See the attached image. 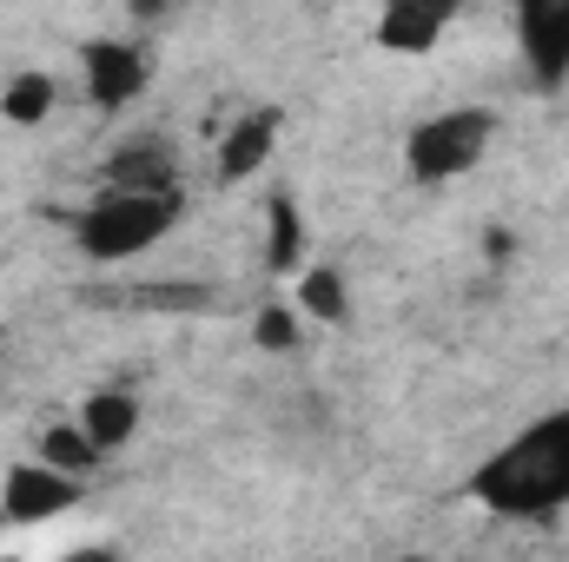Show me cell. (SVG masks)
<instances>
[{
	"label": "cell",
	"mask_w": 569,
	"mask_h": 562,
	"mask_svg": "<svg viewBox=\"0 0 569 562\" xmlns=\"http://www.w3.org/2000/svg\"><path fill=\"white\" fill-rule=\"evenodd\" d=\"M470 496L497 516H557L569 503V411L537 418L470 476Z\"/></svg>",
	"instance_id": "cell-1"
},
{
	"label": "cell",
	"mask_w": 569,
	"mask_h": 562,
	"mask_svg": "<svg viewBox=\"0 0 569 562\" xmlns=\"http://www.w3.org/2000/svg\"><path fill=\"white\" fill-rule=\"evenodd\" d=\"M179 212H186V199H179V192H166V199H140V192H100V199L80 212L73 239H80V252H87V259L120 265V259H140V252H152V245L179 225Z\"/></svg>",
	"instance_id": "cell-2"
},
{
	"label": "cell",
	"mask_w": 569,
	"mask_h": 562,
	"mask_svg": "<svg viewBox=\"0 0 569 562\" xmlns=\"http://www.w3.org/2000/svg\"><path fill=\"white\" fill-rule=\"evenodd\" d=\"M490 133H497V113H483V107H450V113L425 120V127L411 133V145H405V159H411V179H425V185L463 179V172L483 159Z\"/></svg>",
	"instance_id": "cell-3"
},
{
	"label": "cell",
	"mask_w": 569,
	"mask_h": 562,
	"mask_svg": "<svg viewBox=\"0 0 569 562\" xmlns=\"http://www.w3.org/2000/svg\"><path fill=\"white\" fill-rule=\"evenodd\" d=\"M517 40H523V67L530 80L550 93L569 80V0H530L517 7Z\"/></svg>",
	"instance_id": "cell-4"
},
{
	"label": "cell",
	"mask_w": 569,
	"mask_h": 562,
	"mask_svg": "<svg viewBox=\"0 0 569 562\" xmlns=\"http://www.w3.org/2000/svg\"><path fill=\"white\" fill-rule=\"evenodd\" d=\"M73 503H80V483L47 470V463H13L7 483H0V516L7 523H47V516H60Z\"/></svg>",
	"instance_id": "cell-5"
},
{
	"label": "cell",
	"mask_w": 569,
	"mask_h": 562,
	"mask_svg": "<svg viewBox=\"0 0 569 562\" xmlns=\"http://www.w3.org/2000/svg\"><path fill=\"white\" fill-rule=\"evenodd\" d=\"M107 192H140V199H166L179 192V165L159 140H127L107 152Z\"/></svg>",
	"instance_id": "cell-6"
},
{
	"label": "cell",
	"mask_w": 569,
	"mask_h": 562,
	"mask_svg": "<svg viewBox=\"0 0 569 562\" xmlns=\"http://www.w3.org/2000/svg\"><path fill=\"white\" fill-rule=\"evenodd\" d=\"M80 60H87V93H93V107H107V113L127 107L146 87V53L127 47V40H93Z\"/></svg>",
	"instance_id": "cell-7"
},
{
	"label": "cell",
	"mask_w": 569,
	"mask_h": 562,
	"mask_svg": "<svg viewBox=\"0 0 569 562\" xmlns=\"http://www.w3.org/2000/svg\"><path fill=\"white\" fill-rule=\"evenodd\" d=\"M443 27H450V7H437V0H398V7H385L378 40H385L391 53H425Z\"/></svg>",
	"instance_id": "cell-8"
},
{
	"label": "cell",
	"mask_w": 569,
	"mask_h": 562,
	"mask_svg": "<svg viewBox=\"0 0 569 562\" xmlns=\"http://www.w3.org/2000/svg\"><path fill=\"white\" fill-rule=\"evenodd\" d=\"M272 140H279V113H246L226 145H219V179L232 185V179H252L266 159H272Z\"/></svg>",
	"instance_id": "cell-9"
},
{
	"label": "cell",
	"mask_w": 569,
	"mask_h": 562,
	"mask_svg": "<svg viewBox=\"0 0 569 562\" xmlns=\"http://www.w3.org/2000/svg\"><path fill=\"white\" fill-rule=\"evenodd\" d=\"M140 430V404L127 398V391H93L87 404H80V436L107 456V450H120L127 436Z\"/></svg>",
	"instance_id": "cell-10"
},
{
	"label": "cell",
	"mask_w": 569,
	"mask_h": 562,
	"mask_svg": "<svg viewBox=\"0 0 569 562\" xmlns=\"http://www.w3.org/2000/svg\"><path fill=\"white\" fill-rule=\"evenodd\" d=\"M40 450H47V470H60V476H73V483L100 463V450L80 436V423H53V430L40 436Z\"/></svg>",
	"instance_id": "cell-11"
},
{
	"label": "cell",
	"mask_w": 569,
	"mask_h": 562,
	"mask_svg": "<svg viewBox=\"0 0 569 562\" xmlns=\"http://www.w3.org/2000/svg\"><path fill=\"white\" fill-rule=\"evenodd\" d=\"M47 107H53V80H47V73H20V80L0 93V113H7V120H20V127L47 120Z\"/></svg>",
	"instance_id": "cell-12"
},
{
	"label": "cell",
	"mask_w": 569,
	"mask_h": 562,
	"mask_svg": "<svg viewBox=\"0 0 569 562\" xmlns=\"http://www.w3.org/2000/svg\"><path fill=\"white\" fill-rule=\"evenodd\" d=\"M298 304L311 311V318H325V324H345V311H351V298H345V279L325 265V272H305L298 284Z\"/></svg>",
	"instance_id": "cell-13"
},
{
	"label": "cell",
	"mask_w": 569,
	"mask_h": 562,
	"mask_svg": "<svg viewBox=\"0 0 569 562\" xmlns=\"http://www.w3.org/2000/svg\"><path fill=\"white\" fill-rule=\"evenodd\" d=\"M266 212H272V239H266V265H272V272H291V265H298V245H305V232H298V205H291V199H272V205H266Z\"/></svg>",
	"instance_id": "cell-14"
},
{
	"label": "cell",
	"mask_w": 569,
	"mask_h": 562,
	"mask_svg": "<svg viewBox=\"0 0 569 562\" xmlns=\"http://www.w3.org/2000/svg\"><path fill=\"white\" fill-rule=\"evenodd\" d=\"M291 338H298V324L284 318V304H266V311H259V344H266V351H291Z\"/></svg>",
	"instance_id": "cell-15"
},
{
	"label": "cell",
	"mask_w": 569,
	"mask_h": 562,
	"mask_svg": "<svg viewBox=\"0 0 569 562\" xmlns=\"http://www.w3.org/2000/svg\"><path fill=\"white\" fill-rule=\"evenodd\" d=\"M60 562H120L113 550H73V556H60Z\"/></svg>",
	"instance_id": "cell-16"
},
{
	"label": "cell",
	"mask_w": 569,
	"mask_h": 562,
	"mask_svg": "<svg viewBox=\"0 0 569 562\" xmlns=\"http://www.w3.org/2000/svg\"><path fill=\"white\" fill-rule=\"evenodd\" d=\"M0 562H20V556H0Z\"/></svg>",
	"instance_id": "cell-17"
},
{
	"label": "cell",
	"mask_w": 569,
	"mask_h": 562,
	"mask_svg": "<svg viewBox=\"0 0 569 562\" xmlns=\"http://www.w3.org/2000/svg\"><path fill=\"white\" fill-rule=\"evenodd\" d=\"M405 562H425V556H405Z\"/></svg>",
	"instance_id": "cell-18"
}]
</instances>
